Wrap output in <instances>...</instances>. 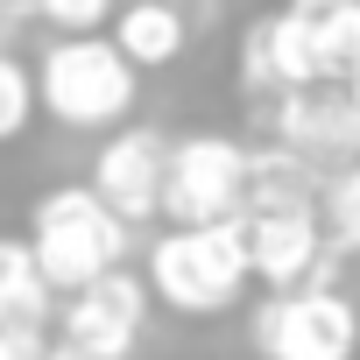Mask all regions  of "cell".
<instances>
[{
  "instance_id": "obj_1",
  "label": "cell",
  "mask_w": 360,
  "mask_h": 360,
  "mask_svg": "<svg viewBox=\"0 0 360 360\" xmlns=\"http://www.w3.org/2000/svg\"><path fill=\"white\" fill-rule=\"evenodd\" d=\"M29 248H36L43 283L57 297H78L85 283H99L127 262V219H113L92 184H57L29 212Z\"/></svg>"
},
{
  "instance_id": "obj_2",
  "label": "cell",
  "mask_w": 360,
  "mask_h": 360,
  "mask_svg": "<svg viewBox=\"0 0 360 360\" xmlns=\"http://www.w3.org/2000/svg\"><path fill=\"white\" fill-rule=\"evenodd\" d=\"M148 297L184 311V318H219L240 304V290L255 283L248 276V240H240V219L226 226H169L155 248H148Z\"/></svg>"
},
{
  "instance_id": "obj_3",
  "label": "cell",
  "mask_w": 360,
  "mask_h": 360,
  "mask_svg": "<svg viewBox=\"0 0 360 360\" xmlns=\"http://www.w3.org/2000/svg\"><path fill=\"white\" fill-rule=\"evenodd\" d=\"M134 92H141V71L106 36H57L36 64V106L78 134L120 127L134 113Z\"/></svg>"
},
{
  "instance_id": "obj_4",
  "label": "cell",
  "mask_w": 360,
  "mask_h": 360,
  "mask_svg": "<svg viewBox=\"0 0 360 360\" xmlns=\"http://www.w3.org/2000/svg\"><path fill=\"white\" fill-rule=\"evenodd\" d=\"M255 360H353L360 353V304L346 290H283L262 297L248 318Z\"/></svg>"
},
{
  "instance_id": "obj_5",
  "label": "cell",
  "mask_w": 360,
  "mask_h": 360,
  "mask_svg": "<svg viewBox=\"0 0 360 360\" xmlns=\"http://www.w3.org/2000/svg\"><path fill=\"white\" fill-rule=\"evenodd\" d=\"M240 212H248V148L233 134H184V141H169L162 219L169 226H226Z\"/></svg>"
},
{
  "instance_id": "obj_6",
  "label": "cell",
  "mask_w": 360,
  "mask_h": 360,
  "mask_svg": "<svg viewBox=\"0 0 360 360\" xmlns=\"http://www.w3.org/2000/svg\"><path fill=\"white\" fill-rule=\"evenodd\" d=\"M269 134H276V148H290V155L311 162L318 176L360 162V120H353L346 85H304V92H283V99L269 106Z\"/></svg>"
},
{
  "instance_id": "obj_7",
  "label": "cell",
  "mask_w": 360,
  "mask_h": 360,
  "mask_svg": "<svg viewBox=\"0 0 360 360\" xmlns=\"http://www.w3.org/2000/svg\"><path fill=\"white\" fill-rule=\"evenodd\" d=\"M141 318H148V283L127 276V269H113V276L85 283L78 297H64V318H57L64 332L57 339H71L85 353H106V360H134Z\"/></svg>"
},
{
  "instance_id": "obj_8",
  "label": "cell",
  "mask_w": 360,
  "mask_h": 360,
  "mask_svg": "<svg viewBox=\"0 0 360 360\" xmlns=\"http://www.w3.org/2000/svg\"><path fill=\"white\" fill-rule=\"evenodd\" d=\"M162 169H169V141L155 127H120L106 134V148L92 155V191L113 219H155L162 212Z\"/></svg>"
},
{
  "instance_id": "obj_9",
  "label": "cell",
  "mask_w": 360,
  "mask_h": 360,
  "mask_svg": "<svg viewBox=\"0 0 360 360\" xmlns=\"http://www.w3.org/2000/svg\"><path fill=\"white\" fill-rule=\"evenodd\" d=\"M240 240H248V276H262L269 297L304 290L325 262L318 212H240Z\"/></svg>"
},
{
  "instance_id": "obj_10",
  "label": "cell",
  "mask_w": 360,
  "mask_h": 360,
  "mask_svg": "<svg viewBox=\"0 0 360 360\" xmlns=\"http://www.w3.org/2000/svg\"><path fill=\"white\" fill-rule=\"evenodd\" d=\"M318 64V85H353L360 78V0H290L283 8Z\"/></svg>"
},
{
  "instance_id": "obj_11",
  "label": "cell",
  "mask_w": 360,
  "mask_h": 360,
  "mask_svg": "<svg viewBox=\"0 0 360 360\" xmlns=\"http://www.w3.org/2000/svg\"><path fill=\"white\" fill-rule=\"evenodd\" d=\"M50 311H57V290L43 283L36 248L15 240V233H0V332H15V339H43Z\"/></svg>"
},
{
  "instance_id": "obj_12",
  "label": "cell",
  "mask_w": 360,
  "mask_h": 360,
  "mask_svg": "<svg viewBox=\"0 0 360 360\" xmlns=\"http://www.w3.org/2000/svg\"><path fill=\"white\" fill-rule=\"evenodd\" d=\"M134 71H162V64H176L184 57V43H191V22L169 8V0H127V8L113 15V36H106Z\"/></svg>"
},
{
  "instance_id": "obj_13",
  "label": "cell",
  "mask_w": 360,
  "mask_h": 360,
  "mask_svg": "<svg viewBox=\"0 0 360 360\" xmlns=\"http://www.w3.org/2000/svg\"><path fill=\"white\" fill-rule=\"evenodd\" d=\"M318 184L325 176L290 148H248V212H318Z\"/></svg>"
},
{
  "instance_id": "obj_14",
  "label": "cell",
  "mask_w": 360,
  "mask_h": 360,
  "mask_svg": "<svg viewBox=\"0 0 360 360\" xmlns=\"http://www.w3.org/2000/svg\"><path fill=\"white\" fill-rule=\"evenodd\" d=\"M318 226H325L332 255H360V162L332 169L318 184Z\"/></svg>"
},
{
  "instance_id": "obj_15",
  "label": "cell",
  "mask_w": 360,
  "mask_h": 360,
  "mask_svg": "<svg viewBox=\"0 0 360 360\" xmlns=\"http://www.w3.org/2000/svg\"><path fill=\"white\" fill-rule=\"evenodd\" d=\"M29 120H36V71L8 50L0 57V141H15Z\"/></svg>"
},
{
  "instance_id": "obj_16",
  "label": "cell",
  "mask_w": 360,
  "mask_h": 360,
  "mask_svg": "<svg viewBox=\"0 0 360 360\" xmlns=\"http://www.w3.org/2000/svg\"><path fill=\"white\" fill-rule=\"evenodd\" d=\"M36 15H43L57 36H99V29L120 15V0H36Z\"/></svg>"
},
{
  "instance_id": "obj_17",
  "label": "cell",
  "mask_w": 360,
  "mask_h": 360,
  "mask_svg": "<svg viewBox=\"0 0 360 360\" xmlns=\"http://www.w3.org/2000/svg\"><path fill=\"white\" fill-rule=\"evenodd\" d=\"M0 360H50V339H15V332H0Z\"/></svg>"
},
{
  "instance_id": "obj_18",
  "label": "cell",
  "mask_w": 360,
  "mask_h": 360,
  "mask_svg": "<svg viewBox=\"0 0 360 360\" xmlns=\"http://www.w3.org/2000/svg\"><path fill=\"white\" fill-rule=\"evenodd\" d=\"M50 360H106V353H85V346H71V339H50Z\"/></svg>"
},
{
  "instance_id": "obj_19",
  "label": "cell",
  "mask_w": 360,
  "mask_h": 360,
  "mask_svg": "<svg viewBox=\"0 0 360 360\" xmlns=\"http://www.w3.org/2000/svg\"><path fill=\"white\" fill-rule=\"evenodd\" d=\"M8 43H15V22H0V57H8Z\"/></svg>"
},
{
  "instance_id": "obj_20",
  "label": "cell",
  "mask_w": 360,
  "mask_h": 360,
  "mask_svg": "<svg viewBox=\"0 0 360 360\" xmlns=\"http://www.w3.org/2000/svg\"><path fill=\"white\" fill-rule=\"evenodd\" d=\"M346 99H353V120H360V78H353V85H346Z\"/></svg>"
}]
</instances>
